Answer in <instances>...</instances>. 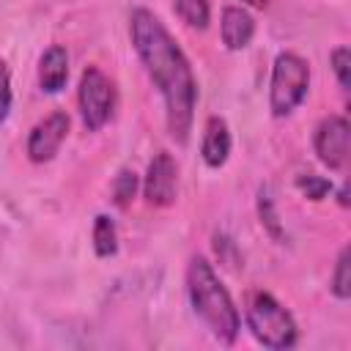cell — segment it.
<instances>
[{
	"mask_svg": "<svg viewBox=\"0 0 351 351\" xmlns=\"http://www.w3.org/2000/svg\"><path fill=\"white\" fill-rule=\"evenodd\" d=\"M258 211H261V222L269 228V233H271L274 239H282L280 219H277V211H274V203H271V195H269L266 186H263L261 195H258Z\"/></svg>",
	"mask_w": 351,
	"mask_h": 351,
	"instance_id": "e0dca14e",
	"label": "cell"
},
{
	"mask_svg": "<svg viewBox=\"0 0 351 351\" xmlns=\"http://www.w3.org/2000/svg\"><path fill=\"white\" fill-rule=\"evenodd\" d=\"M93 250H96V255H101V258H107V255H112V252L118 250L115 222H112L110 217H104V214H99L96 222H93Z\"/></svg>",
	"mask_w": 351,
	"mask_h": 351,
	"instance_id": "7c38bea8",
	"label": "cell"
},
{
	"mask_svg": "<svg viewBox=\"0 0 351 351\" xmlns=\"http://www.w3.org/2000/svg\"><path fill=\"white\" fill-rule=\"evenodd\" d=\"M337 197H340V203H343V206H348V192H346V186L340 189V195H337Z\"/></svg>",
	"mask_w": 351,
	"mask_h": 351,
	"instance_id": "44dd1931",
	"label": "cell"
},
{
	"mask_svg": "<svg viewBox=\"0 0 351 351\" xmlns=\"http://www.w3.org/2000/svg\"><path fill=\"white\" fill-rule=\"evenodd\" d=\"M186 291H189L192 310L208 326V332L219 343H233L236 335H239V326H241L239 310H236L228 288L219 282L217 271L211 269V263L206 258H200V255H195L189 261Z\"/></svg>",
	"mask_w": 351,
	"mask_h": 351,
	"instance_id": "7a4b0ae2",
	"label": "cell"
},
{
	"mask_svg": "<svg viewBox=\"0 0 351 351\" xmlns=\"http://www.w3.org/2000/svg\"><path fill=\"white\" fill-rule=\"evenodd\" d=\"M247 324L258 343L266 348H291L296 343V324L291 313L266 291H255L247 299Z\"/></svg>",
	"mask_w": 351,
	"mask_h": 351,
	"instance_id": "3957f363",
	"label": "cell"
},
{
	"mask_svg": "<svg viewBox=\"0 0 351 351\" xmlns=\"http://www.w3.org/2000/svg\"><path fill=\"white\" fill-rule=\"evenodd\" d=\"M77 101H80V115H82V123L88 126V132H99L112 118V110H115L112 80L99 66H88L80 77Z\"/></svg>",
	"mask_w": 351,
	"mask_h": 351,
	"instance_id": "5b68a950",
	"label": "cell"
},
{
	"mask_svg": "<svg viewBox=\"0 0 351 351\" xmlns=\"http://www.w3.org/2000/svg\"><path fill=\"white\" fill-rule=\"evenodd\" d=\"M173 8L189 27H197V30H203L211 19L208 0H173Z\"/></svg>",
	"mask_w": 351,
	"mask_h": 351,
	"instance_id": "4fadbf2b",
	"label": "cell"
},
{
	"mask_svg": "<svg viewBox=\"0 0 351 351\" xmlns=\"http://www.w3.org/2000/svg\"><path fill=\"white\" fill-rule=\"evenodd\" d=\"M348 258H351V252H348V247L340 252V258H337V266H335V277H332V291H335V296L337 299H348L351 296V271H348Z\"/></svg>",
	"mask_w": 351,
	"mask_h": 351,
	"instance_id": "5bb4252c",
	"label": "cell"
},
{
	"mask_svg": "<svg viewBox=\"0 0 351 351\" xmlns=\"http://www.w3.org/2000/svg\"><path fill=\"white\" fill-rule=\"evenodd\" d=\"M329 63H332V69H335V74H337L340 88L348 90V85H351V49H348V47H337V49L329 55Z\"/></svg>",
	"mask_w": 351,
	"mask_h": 351,
	"instance_id": "ac0fdd59",
	"label": "cell"
},
{
	"mask_svg": "<svg viewBox=\"0 0 351 351\" xmlns=\"http://www.w3.org/2000/svg\"><path fill=\"white\" fill-rule=\"evenodd\" d=\"M310 88V66L293 52H280L271 69V88H269V107L274 118L291 115Z\"/></svg>",
	"mask_w": 351,
	"mask_h": 351,
	"instance_id": "277c9868",
	"label": "cell"
},
{
	"mask_svg": "<svg viewBox=\"0 0 351 351\" xmlns=\"http://www.w3.org/2000/svg\"><path fill=\"white\" fill-rule=\"evenodd\" d=\"M8 110H11V77L5 63H0V121L8 115Z\"/></svg>",
	"mask_w": 351,
	"mask_h": 351,
	"instance_id": "d6986e66",
	"label": "cell"
},
{
	"mask_svg": "<svg viewBox=\"0 0 351 351\" xmlns=\"http://www.w3.org/2000/svg\"><path fill=\"white\" fill-rule=\"evenodd\" d=\"M69 134V115L66 112H49L44 121H38L27 137V156L33 162H49L63 140Z\"/></svg>",
	"mask_w": 351,
	"mask_h": 351,
	"instance_id": "ba28073f",
	"label": "cell"
},
{
	"mask_svg": "<svg viewBox=\"0 0 351 351\" xmlns=\"http://www.w3.org/2000/svg\"><path fill=\"white\" fill-rule=\"evenodd\" d=\"M200 154H203V159H206L208 167L225 165V159H228V154H230V132H228V123H225L219 115H211V118L206 121Z\"/></svg>",
	"mask_w": 351,
	"mask_h": 351,
	"instance_id": "30bf717a",
	"label": "cell"
},
{
	"mask_svg": "<svg viewBox=\"0 0 351 351\" xmlns=\"http://www.w3.org/2000/svg\"><path fill=\"white\" fill-rule=\"evenodd\" d=\"M132 44L151 77L159 88L167 110V129L173 140L186 143L197 101V82L184 49L167 33V27L145 8L132 14Z\"/></svg>",
	"mask_w": 351,
	"mask_h": 351,
	"instance_id": "6da1fadb",
	"label": "cell"
},
{
	"mask_svg": "<svg viewBox=\"0 0 351 351\" xmlns=\"http://www.w3.org/2000/svg\"><path fill=\"white\" fill-rule=\"evenodd\" d=\"M134 189H137V176L132 170H121L115 176V184H112V195H115V203L121 208H126L134 197Z\"/></svg>",
	"mask_w": 351,
	"mask_h": 351,
	"instance_id": "2e32d148",
	"label": "cell"
},
{
	"mask_svg": "<svg viewBox=\"0 0 351 351\" xmlns=\"http://www.w3.org/2000/svg\"><path fill=\"white\" fill-rule=\"evenodd\" d=\"M176 186H178V167L167 151H159L148 165L143 195L151 206H170L176 200Z\"/></svg>",
	"mask_w": 351,
	"mask_h": 351,
	"instance_id": "52a82bcc",
	"label": "cell"
},
{
	"mask_svg": "<svg viewBox=\"0 0 351 351\" xmlns=\"http://www.w3.org/2000/svg\"><path fill=\"white\" fill-rule=\"evenodd\" d=\"M66 80H69V55H66L63 47L52 44L41 55V63H38V85L47 93H58V90H63Z\"/></svg>",
	"mask_w": 351,
	"mask_h": 351,
	"instance_id": "8fae6325",
	"label": "cell"
},
{
	"mask_svg": "<svg viewBox=\"0 0 351 351\" xmlns=\"http://www.w3.org/2000/svg\"><path fill=\"white\" fill-rule=\"evenodd\" d=\"M222 44L228 49H244L250 41H252V33H255V22L252 16L241 8V5H228L222 11Z\"/></svg>",
	"mask_w": 351,
	"mask_h": 351,
	"instance_id": "9c48e42d",
	"label": "cell"
},
{
	"mask_svg": "<svg viewBox=\"0 0 351 351\" xmlns=\"http://www.w3.org/2000/svg\"><path fill=\"white\" fill-rule=\"evenodd\" d=\"M244 3H250V5H255V8H266V5H269V0H244Z\"/></svg>",
	"mask_w": 351,
	"mask_h": 351,
	"instance_id": "ffe728a7",
	"label": "cell"
},
{
	"mask_svg": "<svg viewBox=\"0 0 351 351\" xmlns=\"http://www.w3.org/2000/svg\"><path fill=\"white\" fill-rule=\"evenodd\" d=\"M296 186H299L302 195L310 197V200H324V197L332 192V184H329L324 176H315V173L299 176V178H296Z\"/></svg>",
	"mask_w": 351,
	"mask_h": 351,
	"instance_id": "9a60e30c",
	"label": "cell"
},
{
	"mask_svg": "<svg viewBox=\"0 0 351 351\" xmlns=\"http://www.w3.org/2000/svg\"><path fill=\"white\" fill-rule=\"evenodd\" d=\"M315 154L329 170H340L348 162L351 148V126L340 115H329L315 129Z\"/></svg>",
	"mask_w": 351,
	"mask_h": 351,
	"instance_id": "8992f818",
	"label": "cell"
}]
</instances>
